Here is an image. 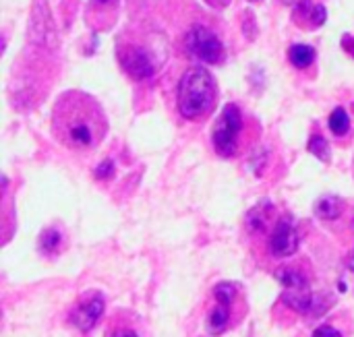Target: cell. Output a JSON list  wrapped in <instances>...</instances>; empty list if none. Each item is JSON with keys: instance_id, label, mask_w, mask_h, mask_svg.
Masks as SVG:
<instances>
[{"instance_id": "19", "label": "cell", "mask_w": 354, "mask_h": 337, "mask_svg": "<svg viewBox=\"0 0 354 337\" xmlns=\"http://www.w3.org/2000/svg\"><path fill=\"white\" fill-rule=\"evenodd\" d=\"M209 6H214V8H224V6H228L232 0H205Z\"/></svg>"}, {"instance_id": "20", "label": "cell", "mask_w": 354, "mask_h": 337, "mask_svg": "<svg viewBox=\"0 0 354 337\" xmlns=\"http://www.w3.org/2000/svg\"><path fill=\"white\" fill-rule=\"evenodd\" d=\"M112 337H139L137 334H133V331H116Z\"/></svg>"}, {"instance_id": "9", "label": "cell", "mask_w": 354, "mask_h": 337, "mask_svg": "<svg viewBox=\"0 0 354 337\" xmlns=\"http://www.w3.org/2000/svg\"><path fill=\"white\" fill-rule=\"evenodd\" d=\"M104 309H106L104 296L97 294V292H93V294H89L87 298H83V300L73 309V313H71V323H73L79 331L87 334V331H91V329L97 325V321H100L102 315H104Z\"/></svg>"}, {"instance_id": "18", "label": "cell", "mask_w": 354, "mask_h": 337, "mask_svg": "<svg viewBox=\"0 0 354 337\" xmlns=\"http://www.w3.org/2000/svg\"><path fill=\"white\" fill-rule=\"evenodd\" d=\"M311 337H342V334L336 327H332V325H322V327H317L313 331Z\"/></svg>"}, {"instance_id": "12", "label": "cell", "mask_w": 354, "mask_h": 337, "mask_svg": "<svg viewBox=\"0 0 354 337\" xmlns=\"http://www.w3.org/2000/svg\"><path fill=\"white\" fill-rule=\"evenodd\" d=\"M315 56H317L315 48L307 44H295L288 50V60L295 68H309L315 62Z\"/></svg>"}, {"instance_id": "21", "label": "cell", "mask_w": 354, "mask_h": 337, "mask_svg": "<svg viewBox=\"0 0 354 337\" xmlns=\"http://www.w3.org/2000/svg\"><path fill=\"white\" fill-rule=\"evenodd\" d=\"M353 228H354V220H353ZM348 269L354 273V253H353V257L348 259Z\"/></svg>"}, {"instance_id": "24", "label": "cell", "mask_w": 354, "mask_h": 337, "mask_svg": "<svg viewBox=\"0 0 354 337\" xmlns=\"http://www.w3.org/2000/svg\"><path fill=\"white\" fill-rule=\"evenodd\" d=\"M353 52H354V48H353Z\"/></svg>"}, {"instance_id": "13", "label": "cell", "mask_w": 354, "mask_h": 337, "mask_svg": "<svg viewBox=\"0 0 354 337\" xmlns=\"http://www.w3.org/2000/svg\"><path fill=\"white\" fill-rule=\"evenodd\" d=\"M272 211H274L272 203H259V205H255L249 211V215H247V228L251 232H263L266 226H268V222H270V218H272Z\"/></svg>"}, {"instance_id": "5", "label": "cell", "mask_w": 354, "mask_h": 337, "mask_svg": "<svg viewBox=\"0 0 354 337\" xmlns=\"http://www.w3.org/2000/svg\"><path fill=\"white\" fill-rule=\"evenodd\" d=\"M116 58L122 70L137 81H145L153 77L160 66V60L147 46L133 44V41H120L116 48Z\"/></svg>"}, {"instance_id": "22", "label": "cell", "mask_w": 354, "mask_h": 337, "mask_svg": "<svg viewBox=\"0 0 354 337\" xmlns=\"http://www.w3.org/2000/svg\"><path fill=\"white\" fill-rule=\"evenodd\" d=\"M280 2H282V4H288V6H290V4H297V0H280Z\"/></svg>"}, {"instance_id": "23", "label": "cell", "mask_w": 354, "mask_h": 337, "mask_svg": "<svg viewBox=\"0 0 354 337\" xmlns=\"http://www.w3.org/2000/svg\"><path fill=\"white\" fill-rule=\"evenodd\" d=\"M251 2H257V0H251Z\"/></svg>"}, {"instance_id": "15", "label": "cell", "mask_w": 354, "mask_h": 337, "mask_svg": "<svg viewBox=\"0 0 354 337\" xmlns=\"http://www.w3.org/2000/svg\"><path fill=\"white\" fill-rule=\"evenodd\" d=\"M330 131L336 135V137H344L348 131H351V116L348 112L338 106L332 114H330Z\"/></svg>"}, {"instance_id": "3", "label": "cell", "mask_w": 354, "mask_h": 337, "mask_svg": "<svg viewBox=\"0 0 354 337\" xmlns=\"http://www.w3.org/2000/svg\"><path fill=\"white\" fill-rule=\"evenodd\" d=\"M278 282L284 286L282 302L301 315H322L328 307L319 300L317 294L311 292V284L305 273L297 267H282L276 271Z\"/></svg>"}, {"instance_id": "1", "label": "cell", "mask_w": 354, "mask_h": 337, "mask_svg": "<svg viewBox=\"0 0 354 337\" xmlns=\"http://www.w3.org/2000/svg\"><path fill=\"white\" fill-rule=\"evenodd\" d=\"M108 120L100 102L83 91H64L52 110V133L60 145L77 151L93 149L106 137Z\"/></svg>"}, {"instance_id": "4", "label": "cell", "mask_w": 354, "mask_h": 337, "mask_svg": "<svg viewBox=\"0 0 354 337\" xmlns=\"http://www.w3.org/2000/svg\"><path fill=\"white\" fill-rule=\"evenodd\" d=\"M243 135V112L236 104H226L212 128V145L218 155L234 157Z\"/></svg>"}, {"instance_id": "7", "label": "cell", "mask_w": 354, "mask_h": 337, "mask_svg": "<svg viewBox=\"0 0 354 337\" xmlns=\"http://www.w3.org/2000/svg\"><path fill=\"white\" fill-rule=\"evenodd\" d=\"M299 247H301V236H299L297 222L292 220V215L280 218L270 234V253L276 259L292 257L299 251Z\"/></svg>"}, {"instance_id": "11", "label": "cell", "mask_w": 354, "mask_h": 337, "mask_svg": "<svg viewBox=\"0 0 354 337\" xmlns=\"http://www.w3.org/2000/svg\"><path fill=\"white\" fill-rule=\"evenodd\" d=\"M342 211H344V203L336 195H326L315 203V215L319 220H326V222L338 220L342 215Z\"/></svg>"}, {"instance_id": "14", "label": "cell", "mask_w": 354, "mask_h": 337, "mask_svg": "<svg viewBox=\"0 0 354 337\" xmlns=\"http://www.w3.org/2000/svg\"><path fill=\"white\" fill-rule=\"evenodd\" d=\"M37 247H39V253H44V255H56L60 251V247H62V234H60V230L58 228L44 230L41 236H39V244Z\"/></svg>"}, {"instance_id": "2", "label": "cell", "mask_w": 354, "mask_h": 337, "mask_svg": "<svg viewBox=\"0 0 354 337\" xmlns=\"http://www.w3.org/2000/svg\"><path fill=\"white\" fill-rule=\"evenodd\" d=\"M216 99H218V85L212 73L203 66H191L178 83V91H176L178 114L191 122H197L212 112Z\"/></svg>"}, {"instance_id": "17", "label": "cell", "mask_w": 354, "mask_h": 337, "mask_svg": "<svg viewBox=\"0 0 354 337\" xmlns=\"http://www.w3.org/2000/svg\"><path fill=\"white\" fill-rule=\"evenodd\" d=\"M114 174V164H112V160H104L97 168H95V178H100V180H106V178H110Z\"/></svg>"}, {"instance_id": "8", "label": "cell", "mask_w": 354, "mask_h": 337, "mask_svg": "<svg viewBox=\"0 0 354 337\" xmlns=\"http://www.w3.org/2000/svg\"><path fill=\"white\" fill-rule=\"evenodd\" d=\"M214 296H216V309L212 311V315L207 319V331L212 336H220L230 325L232 302H234V296H236V284H230V282L218 284L214 288Z\"/></svg>"}, {"instance_id": "16", "label": "cell", "mask_w": 354, "mask_h": 337, "mask_svg": "<svg viewBox=\"0 0 354 337\" xmlns=\"http://www.w3.org/2000/svg\"><path fill=\"white\" fill-rule=\"evenodd\" d=\"M309 151H311L315 157H319L322 162H330V145H328V141H326L322 135H313V137H311V141H309Z\"/></svg>"}, {"instance_id": "6", "label": "cell", "mask_w": 354, "mask_h": 337, "mask_svg": "<svg viewBox=\"0 0 354 337\" xmlns=\"http://www.w3.org/2000/svg\"><path fill=\"white\" fill-rule=\"evenodd\" d=\"M187 52L205 64H222L226 58L224 44L220 37L205 25H195L187 33Z\"/></svg>"}, {"instance_id": "10", "label": "cell", "mask_w": 354, "mask_h": 337, "mask_svg": "<svg viewBox=\"0 0 354 337\" xmlns=\"http://www.w3.org/2000/svg\"><path fill=\"white\" fill-rule=\"evenodd\" d=\"M326 19H328V10L324 4L313 2V0H297L295 10H292V21L299 27L315 29V27H322Z\"/></svg>"}]
</instances>
